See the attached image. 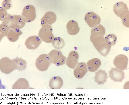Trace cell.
Wrapping results in <instances>:
<instances>
[{"instance_id": "cell-2", "label": "cell", "mask_w": 129, "mask_h": 105, "mask_svg": "<svg viewBox=\"0 0 129 105\" xmlns=\"http://www.w3.org/2000/svg\"><path fill=\"white\" fill-rule=\"evenodd\" d=\"M50 61L57 66H63L65 64L66 57L61 51L53 49L48 54Z\"/></svg>"}, {"instance_id": "cell-10", "label": "cell", "mask_w": 129, "mask_h": 105, "mask_svg": "<svg viewBox=\"0 0 129 105\" xmlns=\"http://www.w3.org/2000/svg\"><path fill=\"white\" fill-rule=\"evenodd\" d=\"M79 55L75 51H71L67 58L66 63L69 68L73 69H74L78 63Z\"/></svg>"}, {"instance_id": "cell-26", "label": "cell", "mask_w": 129, "mask_h": 105, "mask_svg": "<svg viewBox=\"0 0 129 105\" xmlns=\"http://www.w3.org/2000/svg\"><path fill=\"white\" fill-rule=\"evenodd\" d=\"M95 32H101L104 35L106 33L105 29L102 25L99 24L91 29V33Z\"/></svg>"}, {"instance_id": "cell-3", "label": "cell", "mask_w": 129, "mask_h": 105, "mask_svg": "<svg viewBox=\"0 0 129 105\" xmlns=\"http://www.w3.org/2000/svg\"><path fill=\"white\" fill-rule=\"evenodd\" d=\"M35 64L37 68L39 71L43 72L47 71L51 64L48 54L41 55L37 59Z\"/></svg>"}, {"instance_id": "cell-20", "label": "cell", "mask_w": 129, "mask_h": 105, "mask_svg": "<svg viewBox=\"0 0 129 105\" xmlns=\"http://www.w3.org/2000/svg\"><path fill=\"white\" fill-rule=\"evenodd\" d=\"M29 84L27 80L24 78H20L12 86V89H28Z\"/></svg>"}, {"instance_id": "cell-15", "label": "cell", "mask_w": 129, "mask_h": 105, "mask_svg": "<svg viewBox=\"0 0 129 105\" xmlns=\"http://www.w3.org/2000/svg\"><path fill=\"white\" fill-rule=\"evenodd\" d=\"M26 21L21 16L12 15L11 19L12 26L19 29H22L25 25Z\"/></svg>"}, {"instance_id": "cell-6", "label": "cell", "mask_w": 129, "mask_h": 105, "mask_svg": "<svg viewBox=\"0 0 129 105\" xmlns=\"http://www.w3.org/2000/svg\"><path fill=\"white\" fill-rule=\"evenodd\" d=\"M128 59L127 56L124 54H119L114 58L113 63L118 70H124L127 68Z\"/></svg>"}, {"instance_id": "cell-1", "label": "cell", "mask_w": 129, "mask_h": 105, "mask_svg": "<svg viewBox=\"0 0 129 105\" xmlns=\"http://www.w3.org/2000/svg\"><path fill=\"white\" fill-rule=\"evenodd\" d=\"M53 31V28L51 25H44L39 30L38 36L42 41L47 43H51L54 38Z\"/></svg>"}, {"instance_id": "cell-17", "label": "cell", "mask_w": 129, "mask_h": 105, "mask_svg": "<svg viewBox=\"0 0 129 105\" xmlns=\"http://www.w3.org/2000/svg\"><path fill=\"white\" fill-rule=\"evenodd\" d=\"M68 33L70 35H76L79 32L80 28L77 22L71 20L69 21L66 25Z\"/></svg>"}, {"instance_id": "cell-29", "label": "cell", "mask_w": 129, "mask_h": 105, "mask_svg": "<svg viewBox=\"0 0 129 105\" xmlns=\"http://www.w3.org/2000/svg\"><path fill=\"white\" fill-rule=\"evenodd\" d=\"M0 19L1 21H3L7 16L8 14L7 10L3 7L0 8Z\"/></svg>"}, {"instance_id": "cell-16", "label": "cell", "mask_w": 129, "mask_h": 105, "mask_svg": "<svg viewBox=\"0 0 129 105\" xmlns=\"http://www.w3.org/2000/svg\"><path fill=\"white\" fill-rule=\"evenodd\" d=\"M101 64V61L99 59L95 58L89 60L86 65L89 72H95L98 70Z\"/></svg>"}, {"instance_id": "cell-5", "label": "cell", "mask_w": 129, "mask_h": 105, "mask_svg": "<svg viewBox=\"0 0 129 105\" xmlns=\"http://www.w3.org/2000/svg\"><path fill=\"white\" fill-rule=\"evenodd\" d=\"M84 20L88 26L91 28L98 25L101 21L100 16L93 12L87 13L85 16Z\"/></svg>"}, {"instance_id": "cell-13", "label": "cell", "mask_w": 129, "mask_h": 105, "mask_svg": "<svg viewBox=\"0 0 129 105\" xmlns=\"http://www.w3.org/2000/svg\"><path fill=\"white\" fill-rule=\"evenodd\" d=\"M109 73L110 77L114 82H121L125 78L123 71L116 68H112Z\"/></svg>"}, {"instance_id": "cell-8", "label": "cell", "mask_w": 129, "mask_h": 105, "mask_svg": "<svg viewBox=\"0 0 129 105\" xmlns=\"http://www.w3.org/2000/svg\"><path fill=\"white\" fill-rule=\"evenodd\" d=\"M42 41L39 36L34 35L29 37L25 43V45L27 48L30 50L37 49L41 44Z\"/></svg>"}, {"instance_id": "cell-28", "label": "cell", "mask_w": 129, "mask_h": 105, "mask_svg": "<svg viewBox=\"0 0 129 105\" xmlns=\"http://www.w3.org/2000/svg\"><path fill=\"white\" fill-rule=\"evenodd\" d=\"M2 7L6 10L10 9L12 7V2L10 0H5L4 1L2 4Z\"/></svg>"}, {"instance_id": "cell-24", "label": "cell", "mask_w": 129, "mask_h": 105, "mask_svg": "<svg viewBox=\"0 0 129 105\" xmlns=\"http://www.w3.org/2000/svg\"><path fill=\"white\" fill-rule=\"evenodd\" d=\"M117 40V37L113 34H108L106 35L105 38V42L111 46L115 44Z\"/></svg>"}, {"instance_id": "cell-30", "label": "cell", "mask_w": 129, "mask_h": 105, "mask_svg": "<svg viewBox=\"0 0 129 105\" xmlns=\"http://www.w3.org/2000/svg\"><path fill=\"white\" fill-rule=\"evenodd\" d=\"M123 24L126 27H129V13L124 15L121 18Z\"/></svg>"}, {"instance_id": "cell-23", "label": "cell", "mask_w": 129, "mask_h": 105, "mask_svg": "<svg viewBox=\"0 0 129 105\" xmlns=\"http://www.w3.org/2000/svg\"><path fill=\"white\" fill-rule=\"evenodd\" d=\"M53 47L57 50H60L64 47L65 45V42L62 38L59 37L54 38L52 42Z\"/></svg>"}, {"instance_id": "cell-7", "label": "cell", "mask_w": 129, "mask_h": 105, "mask_svg": "<svg viewBox=\"0 0 129 105\" xmlns=\"http://www.w3.org/2000/svg\"><path fill=\"white\" fill-rule=\"evenodd\" d=\"M0 70L6 74H9L14 70L12 67V60L8 57H4L0 60Z\"/></svg>"}, {"instance_id": "cell-11", "label": "cell", "mask_w": 129, "mask_h": 105, "mask_svg": "<svg viewBox=\"0 0 129 105\" xmlns=\"http://www.w3.org/2000/svg\"><path fill=\"white\" fill-rule=\"evenodd\" d=\"M22 34V32L20 29L11 26L9 27L7 37L10 41L14 42L18 40L20 36Z\"/></svg>"}, {"instance_id": "cell-4", "label": "cell", "mask_w": 129, "mask_h": 105, "mask_svg": "<svg viewBox=\"0 0 129 105\" xmlns=\"http://www.w3.org/2000/svg\"><path fill=\"white\" fill-rule=\"evenodd\" d=\"M22 16L27 23L31 22L36 17V10L35 7L31 5H27L23 10Z\"/></svg>"}, {"instance_id": "cell-19", "label": "cell", "mask_w": 129, "mask_h": 105, "mask_svg": "<svg viewBox=\"0 0 129 105\" xmlns=\"http://www.w3.org/2000/svg\"><path fill=\"white\" fill-rule=\"evenodd\" d=\"M108 78L107 74L106 71L100 69L95 73L94 81L98 85H103L107 81V79Z\"/></svg>"}, {"instance_id": "cell-12", "label": "cell", "mask_w": 129, "mask_h": 105, "mask_svg": "<svg viewBox=\"0 0 129 105\" xmlns=\"http://www.w3.org/2000/svg\"><path fill=\"white\" fill-rule=\"evenodd\" d=\"M57 16L53 12H48L46 13L41 20L42 26L46 24L51 25L56 21Z\"/></svg>"}, {"instance_id": "cell-18", "label": "cell", "mask_w": 129, "mask_h": 105, "mask_svg": "<svg viewBox=\"0 0 129 105\" xmlns=\"http://www.w3.org/2000/svg\"><path fill=\"white\" fill-rule=\"evenodd\" d=\"M63 80L59 76L52 77L49 83V87L51 89H60L63 87Z\"/></svg>"}, {"instance_id": "cell-9", "label": "cell", "mask_w": 129, "mask_h": 105, "mask_svg": "<svg viewBox=\"0 0 129 105\" xmlns=\"http://www.w3.org/2000/svg\"><path fill=\"white\" fill-rule=\"evenodd\" d=\"M88 70L87 65L85 63H79L74 70V76L77 79H82L88 72Z\"/></svg>"}, {"instance_id": "cell-22", "label": "cell", "mask_w": 129, "mask_h": 105, "mask_svg": "<svg viewBox=\"0 0 129 105\" xmlns=\"http://www.w3.org/2000/svg\"><path fill=\"white\" fill-rule=\"evenodd\" d=\"M128 10L126 4L122 2L116 3L114 6L113 11L114 13L119 17L120 13L123 10Z\"/></svg>"}, {"instance_id": "cell-27", "label": "cell", "mask_w": 129, "mask_h": 105, "mask_svg": "<svg viewBox=\"0 0 129 105\" xmlns=\"http://www.w3.org/2000/svg\"><path fill=\"white\" fill-rule=\"evenodd\" d=\"M12 16L11 15L8 14L7 16L2 21V24L6 25L8 27L12 26L11 19Z\"/></svg>"}, {"instance_id": "cell-25", "label": "cell", "mask_w": 129, "mask_h": 105, "mask_svg": "<svg viewBox=\"0 0 129 105\" xmlns=\"http://www.w3.org/2000/svg\"><path fill=\"white\" fill-rule=\"evenodd\" d=\"M9 27L2 24L0 25V33H1V40L4 37L7 36Z\"/></svg>"}, {"instance_id": "cell-14", "label": "cell", "mask_w": 129, "mask_h": 105, "mask_svg": "<svg viewBox=\"0 0 129 105\" xmlns=\"http://www.w3.org/2000/svg\"><path fill=\"white\" fill-rule=\"evenodd\" d=\"M12 67L14 70L22 71L26 68L27 62L21 58H16L12 60Z\"/></svg>"}, {"instance_id": "cell-21", "label": "cell", "mask_w": 129, "mask_h": 105, "mask_svg": "<svg viewBox=\"0 0 129 105\" xmlns=\"http://www.w3.org/2000/svg\"><path fill=\"white\" fill-rule=\"evenodd\" d=\"M111 45L104 42L98 46L95 49L102 56L106 57L111 51Z\"/></svg>"}]
</instances>
